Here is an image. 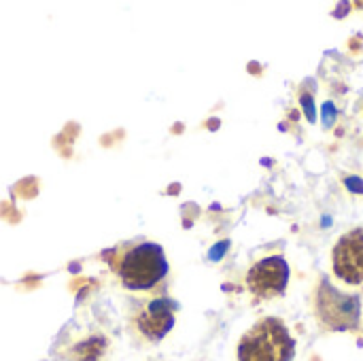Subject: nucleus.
<instances>
[{
    "instance_id": "nucleus-1",
    "label": "nucleus",
    "mask_w": 363,
    "mask_h": 361,
    "mask_svg": "<svg viewBox=\"0 0 363 361\" xmlns=\"http://www.w3.org/2000/svg\"><path fill=\"white\" fill-rule=\"evenodd\" d=\"M108 266L119 283L134 294L155 291L168 274V262L160 245L153 243H125L113 249Z\"/></svg>"
},
{
    "instance_id": "nucleus-2",
    "label": "nucleus",
    "mask_w": 363,
    "mask_h": 361,
    "mask_svg": "<svg viewBox=\"0 0 363 361\" xmlns=\"http://www.w3.org/2000/svg\"><path fill=\"white\" fill-rule=\"evenodd\" d=\"M296 343L283 321L266 317L255 323L238 345V361H291Z\"/></svg>"
},
{
    "instance_id": "nucleus-3",
    "label": "nucleus",
    "mask_w": 363,
    "mask_h": 361,
    "mask_svg": "<svg viewBox=\"0 0 363 361\" xmlns=\"http://www.w3.org/2000/svg\"><path fill=\"white\" fill-rule=\"evenodd\" d=\"M174 304L162 296L136 298L130 304V326L145 343H160L174 326Z\"/></svg>"
},
{
    "instance_id": "nucleus-4",
    "label": "nucleus",
    "mask_w": 363,
    "mask_h": 361,
    "mask_svg": "<svg viewBox=\"0 0 363 361\" xmlns=\"http://www.w3.org/2000/svg\"><path fill=\"white\" fill-rule=\"evenodd\" d=\"M317 315L330 330H353L359 323V300L355 296H345L328 281L317 289Z\"/></svg>"
},
{
    "instance_id": "nucleus-5",
    "label": "nucleus",
    "mask_w": 363,
    "mask_h": 361,
    "mask_svg": "<svg viewBox=\"0 0 363 361\" xmlns=\"http://www.w3.org/2000/svg\"><path fill=\"white\" fill-rule=\"evenodd\" d=\"M287 281H289V268L281 255L266 257V260L257 262L255 266H251V270L247 272L249 291L262 300L283 296Z\"/></svg>"
},
{
    "instance_id": "nucleus-6",
    "label": "nucleus",
    "mask_w": 363,
    "mask_h": 361,
    "mask_svg": "<svg viewBox=\"0 0 363 361\" xmlns=\"http://www.w3.org/2000/svg\"><path fill=\"white\" fill-rule=\"evenodd\" d=\"M334 272L349 285L363 283V228L345 234L334 247Z\"/></svg>"
},
{
    "instance_id": "nucleus-7",
    "label": "nucleus",
    "mask_w": 363,
    "mask_h": 361,
    "mask_svg": "<svg viewBox=\"0 0 363 361\" xmlns=\"http://www.w3.org/2000/svg\"><path fill=\"white\" fill-rule=\"evenodd\" d=\"M102 351H104V340L100 338H91L83 343L81 347H77V355L81 361H98Z\"/></svg>"
},
{
    "instance_id": "nucleus-8",
    "label": "nucleus",
    "mask_w": 363,
    "mask_h": 361,
    "mask_svg": "<svg viewBox=\"0 0 363 361\" xmlns=\"http://www.w3.org/2000/svg\"><path fill=\"white\" fill-rule=\"evenodd\" d=\"M300 102H302V106H304V113H306L308 121H311V123H315V119H317V111H315V102H313V96L304 91V94L300 96Z\"/></svg>"
},
{
    "instance_id": "nucleus-9",
    "label": "nucleus",
    "mask_w": 363,
    "mask_h": 361,
    "mask_svg": "<svg viewBox=\"0 0 363 361\" xmlns=\"http://www.w3.org/2000/svg\"><path fill=\"white\" fill-rule=\"evenodd\" d=\"M336 121V106L332 102H325L323 104V126L325 128H332Z\"/></svg>"
},
{
    "instance_id": "nucleus-10",
    "label": "nucleus",
    "mask_w": 363,
    "mask_h": 361,
    "mask_svg": "<svg viewBox=\"0 0 363 361\" xmlns=\"http://www.w3.org/2000/svg\"><path fill=\"white\" fill-rule=\"evenodd\" d=\"M345 185H347V189L353 191V194H363V181L359 177H349V179L345 181Z\"/></svg>"
},
{
    "instance_id": "nucleus-11",
    "label": "nucleus",
    "mask_w": 363,
    "mask_h": 361,
    "mask_svg": "<svg viewBox=\"0 0 363 361\" xmlns=\"http://www.w3.org/2000/svg\"><path fill=\"white\" fill-rule=\"evenodd\" d=\"M223 251H225V243H223V245H219V247H217V251H215V253H213V257H215V260H219V257H221V255H223Z\"/></svg>"
}]
</instances>
